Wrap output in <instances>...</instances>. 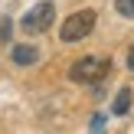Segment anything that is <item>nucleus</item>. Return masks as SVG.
<instances>
[{
	"instance_id": "f257e3e1",
	"label": "nucleus",
	"mask_w": 134,
	"mask_h": 134,
	"mask_svg": "<svg viewBox=\"0 0 134 134\" xmlns=\"http://www.w3.org/2000/svg\"><path fill=\"white\" fill-rule=\"evenodd\" d=\"M108 69H111L108 59H102V56H82L79 62H72L69 79L72 82H82V85H98L105 75H108Z\"/></svg>"
},
{
	"instance_id": "f03ea898",
	"label": "nucleus",
	"mask_w": 134,
	"mask_h": 134,
	"mask_svg": "<svg viewBox=\"0 0 134 134\" xmlns=\"http://www.w3.org/2000/svg\"><path fill=\"white\" fill-rule=\"evenodd\" d=\"M92 30H95V10H79V13H72L62 23L59 39H62V43H79V39H85Z\"/></svg>"
},
{
	"instance_id": "7ed1b4c3",
	"label": "nucleus",
	"mask_w": 134,
	"mask_h": 134,
	"mask_svg": "<svg viewBox=\"0 0 134 134\" xmlns=\"http://www.w3.org/2000/svg\"><path fill=\"white\" fill-rule=\"evenodd\" d=\"M52 20H56V7L46 0V3H36V7L23 16V30H26V33H46V30L52 26Z\"/></svg>"
},
{
	"instance_id": "20e7f679",
	"label": "nucleus",
	"mask_w": 134,
	"mask_h": 134,
	"mask_svg": "<svg viewBox=\"0 0 134 134\" xmlns=\"http://www.w3.org/2000/svg\"><path fill=\"white\" fill-rule=\"evenodd\" d=\"M39 59V52H36V46H26V43H20V46H13V62L16 65H33Z\"/></svg>"
},
{
	"instance_id": "39448f33",
	"label": "nucleus",
	"mask_w": 134,
	"mask_h": 134,
	"mask_svg": "<svg viewBox=\"0 0 134 134\" xmlns=\"http://www.w3.org/2000/svg\"><path fill=\"white\" fill-rule=\"evenodd\" d=\"M128 108H131V88H121L115 98V115H128Z\"/></svg>"
},
{
	"instance_id": "423d86ee",
	"label": "nucleus",
	"mask_w": 134,
	"mask_h": 134,
	"mask_svg": "<svg viewBox=\"0 0 134 134\" xmlns=\"http://www.w3.org/2000/svg\"><path fill=\"white\" fill-rule=\"evenodd\" d=\"M115 10L121 13V16L134 20V0H115Z\"/></svg>"
},
{
	"instance_id": "0eeeda50",
	"label": "nucleus",
	"mask_w": 134,
	"mask_h": 134,
	"mask_svg": "<svg viewBox=\"0 0 134 134\" xmlns=\"http://www.w3.org/2000/svg\"><path fill=\"white\" fill-rule=\"evenodd\" d=\"M10 39V20H0V43Z\"/></svg>"
},
{
	"instance_id": "6e6552de",
	"label": "nucleus",
	"mask_w": 134,
	"mask_h": 134,
	"mask_svg": "<svg viewBox=\"0 0 134 134\" xmlns=\"http://www.w3.org/2000/svg\"><path fill=\"white\" fill-rule=\"evenodd\" d=\"M128 69L134 72V46H131V49H128Z\"/></svg>"
}]
</instances>
